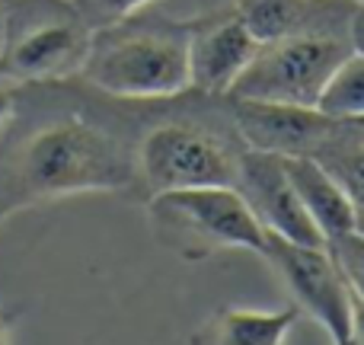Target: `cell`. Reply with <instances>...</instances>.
Returning <instances> with one entry per match:
<instances>
[{"label": "cell", "mask_w": 364, "mask_h": 345, "mask_svg": "<svg viewBox=\"0 0 364 345\" xmlns=\"http://www.w3.org/2000/svg\"><path fill=\"white\" fill-rule=\"evenodd\" d=\"M132 179L134 166L119 141L80 119L55 122L32 134L16 170L19 192L26 198L122 189Z\"/></svg>", "instance_id": "obj_1"}, {"label": "cell", "mask_w": 364, "mask_h": 345, "mask_svg": "<svg viewBox=\"0 0 364 345\" xmlns=\"http://www.w3.org/2000/svg\"><path fill=\"white\" fill-rule=\"evenodd\" d=\"M352 51V29H301L262 42L227 96L316 109L326 80Z\"/></svg>", "instance_id": "obj_2"}, {"label": "cell", "mask_w": 364, "mask_h": 345, "mask_svg": "<svg viewBox=\"0 0 364 345\" xmlns=\"http://www.w3.org/2000/svg\"><path fill=\"white\" fill-rule=\"evenodd\" d=\"M83 77L128 100L176 96L188 87V36L170 29H112L90 42Z\"/></svg>", "instance_id": "obj_3"}, {"label": "cell", "mask_w": 364, "mask_h": 345, "mask_svg": "<svg viewBox=\"0 0 364 345\" xmlns=\"http://www.w3.org/2000/svg\"><path fill=\"white\" fill-rule=\"evenodd\" d=\"M151 218L160 237L188 256L211 250H250L265 256V230L237 186L154 192Z\"/></svg>", "instance_id": "obj_4"}, {"label": "cell", "mask_w": 364, "mask_h": 345, "mask_svg": "<svg viewBox=\"0 0 364 345\" xmlns=\"http://www.w3.org/2000/svg\"><path fill=\"white\" fill-rule=\"evenodd\" d=\"M141 173L154 192L237 186L240 154L195 125H160L141 144Z\"/></svg>", "instance_id": "obj_5"}, {"label": "cell", "mask_w": 364, "mask_h": 345, "mask_svg": "<svg viewBox=\"0 0 364 345\" xmlns=\"http://www.w3.org/2000/svg\"><path fill=\"white\" fill-rule=\"evenodd\" d=\"M265 259L282 272L294 301L323 323L333 345H352V291L326 246H301L265 233Z\"/></svg>", "instance_id": "obj_6"}, {"label": "cell", "mask_w": 364, "mask_h": 345, "mask_svg": "<svg viewBox=\"0 0 364 345\" xmlns=\"http://www.w3.org/2000/svg\"><path fill=\"white\" fill-rule=\"evenodd\" d=\"M237 189L265 233H275V237L301 246H326L323 230L314 224V218L307 214L304 201L297 198L294 186H291L282 154L246 147L240 154Z\"/></svg>", "instance_id": "obj_7"}, {"label": "cell", "mask_w": 364, "mask_h": 345, "mask_svg": "<svg viewBox=\"0 0 364 345\" xmlns=\"http://www.w3.org/2000/svg\"><path fill=\"white\" fill-rule=\"evenodd\" d=\"M233 119L250 147L282 154V157L291 154L310 157L342 128L339 119H329L320 109L256 100H233Z\"/></svg>", "instance_id": "obj_8"}, {"label": "cell", "mask_w": 364, "mask_h": 345, "mask_svg": "<svg viewBox=\"0 0 364 345\" xmlns=\"http://www.w3.org/2000/svg\"><path fill=\"white\" fill-rule=\"evenodd\" d=\"M256 36L243 26L237 13L208 19L188 36V87L198 93L227 96L237 77L259 51Z\"/></svg>", "instance_id": "obj_9"}, {"label": "cell", "mask_w": 364, "mask_h": 345, "mask_svg": "<svg viewBox=\"0 0 364 345\" xmlns=\"http://www.w3.org/2000/svg\"><path fill=\"white\" fill-rule=\"evenodd\" d=\"M90 36L77 19L58 16L36 23L10 38L4 55V70L26 80H42V77H61L87 61Z\"/></svg>", "instance_id": "obj_10"}, {"label": "cell", "mask_w": 364, "mask_h": 345, "mask_svg": "<svg viewBox=\"0 0 364 345\" xmlns=\"http://www.w3.org/2000/svg\"><path fill=\"white\" fill-rule=\"evenodd\" d=\"M358 0H237V16L256 42H275L301 29H352Z\"/></svg>", "instance_id": "obj_11"}, {"label": "cell", "mask_w": 364, "mask_h": 345, "mask_svg": "<svg viewBox=\"0 0 364 345\" xmlns=\"http://www.w3.org/2000/svg\"><path fill=\"white\" fill-rule=\"evenodd\" d=\"M284 170H288V179L294 186L297 198L304 201L314 224L323 230V237L333 240L339 233L358 230V214H355L352 195L323 170L314 157L291 154V157H284Z\"/></svg>", "instance_id": "obj_12"}, {"label": "cell", "mask_w": 364, "mask_h": 345, "mask_svg": "<svg viewBox=\"0 0 364 345\" xmlns=\"http://www.w3.org/2000/svg\"><path fill=\"white\" fill-rule=\"evenodd\" d=\"M297 323V307L282 310H243L227 307L211 320L205 345H284L291 327Z\"/></svg>", "instance_id": "obj_13"}, {"label": "cell", "mask_w": 364, "mask_h": 345, "mask_svg": "<svg viewBox=\"0 0 364 345\" xmlns=\"http://www.w3.org/2000/svg\"><path fill=\"white\" fill-rule=\"evenodd\" d=\"M310 157L323 166L348 195L352 201H364V128L342 122V128Z\"/></svg>", "instance_id": "obj_14"}, {"label": "cell", "mask_w": 364, "mask_h": 345, "mask_svg": "<svg viewBox=\"0 0 364 345\" xmlns=\"http://www.w3.org/2000/svg\"><path fill=\"white\" fill-rule=\"evenodd\" d=\"M316 109L329 119L339 122H358L364 119V51H352L333 77L326 80Z\"/></svg>", "instance_id": "obj_15"}, {"label": "cell", "mask_w": 364, "mask_h": 345, "mask_svg": "<svg viewBox=\"0 0 364 345\" xmlns=\"http://www.w3.org/2000/svg\"><path fill=\"white\" fill-rule=\"evenodd\" d=\"M326 250L333 256L336 269L346 278L348 291L364 301V233L361 230L339 233V237L326 240Z\"/></svg>", "instance_id": "obj_16"}, {"label": "cell", "mask_w": 364, "mask_h": 345, "mask_svg": "<svg viewBox=\"0 0 364 345\" xmlns=\"http://www.w3.org/2000/svg\"><path fill=\"white\" fill-rule=\"evenodd\" d=\"M151 0H87L90 13H93L96 19H102V23H119V19L132 16V13H138L141 6H147Z\"/></svg>", "instance_id": "obj_17"}, {"label": "cell", "mask_w": 364, "mask_h": 345, "mask_svg": "<svg viewBox=\"0 0 364 345\" xmlns=\"http://www.w3.org/2000/svg\"><path fill=\"white\" fill-rule=\"evenodd\" d=\"M352 345H364V301L352 294Z\"/></svg>", "instance_id": "obj_18"}, {"label": "cell", "mask_w": 364, "mask_h": 345, "mask_svg": "<svg viewBox=\"0 0 364 345\" xmlns=\"http://www.w3.org/2000/svg\"><path fill=\"white\" fill-rule=\"evenodd\" d=\"M352 45H355V51H364V4L355 6V16H352Z\"/></svg>", "instance_id": "obj_19"}, {"label": "cell", "mask_w": 364, "mask_h": 345, "mask_svg": "<svg viewBox=\"0 0 364 345\" xmlns=\"http://www.w3.org/2000/svg\"><path fill=\"white\" fill-rule=\"evenodd\" d=\"M10 112H13V96H10V90L0 87V125L10 119Z\"/></svg>", "instance_id": "obj_20"}, {"label": "cell", "mask_w": 364, "mask_h": 345, "mask_svg": "<svg viewBox=\"0 0 364 345\" xmlns=\"http://www.w3.org/2000/svg\"><path fill=\"white\" fill-rule=\"evenodd\" d=\"M355 214H358V230L364 233V201H355Z\"/></svg>", "instance_id": "obj_21"}, {"label": "cell", "mask_w": 364, "mask_h": 345, "mask_svg": "<svg viewBox=\"0 0 364 345\" xmlns=\"http://www.w3.org/2000/svg\"><path fill=\"white\" fill-rule=\"evenodd\" d=\"M0 345H6V320H4V314H0Z\"/></svg>", "instance_id": "obj_22"}, {"label": "cell", "mask_w": 364, "mask_h": 345, "mask_svg": "<svg viewBox=\"0 0 364 345\" xmlns=\"http://www.w3.org/2000/svg\"><path fill=\"white\" fill-rule=\"evenodd\" d=\"M352 125H361V128H364V119H358V122H352Z\"/></svg>", "instance_id": "obj_23"}]
</instances>
